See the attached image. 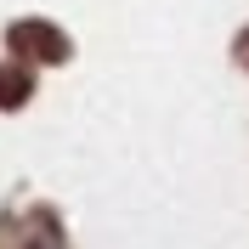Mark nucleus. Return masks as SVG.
Here are the masks:
<instances>
[{
    "instance_id": "1",
    "label": "nucleus",
    "mask_w": 249,
    "mask_h": 249,
    "mask_svg": "<svg viewBox=\"0 0 249 249\" xmlns=\"http://www.w3.org/2000/svg\"><path fill=\"white\" fill-rule=\"evenodd\" d=\"M6 46L23 51V57H40V62H62L68 57V34L51 29V23H12L6 29Z\"/></svg>"
},
{
    "instance_id": "2",
    "label": "nucleus",
    "mask_w": 249,
    "mask_h": 249,
    "mask_svg": "<svg viewBox=\"0 0 249 249\" xmlns=\"http://www.w3.org/2000/svg\"><path fill=\"white\" fill-rule=\"evenodd\" d=\"M29 91H34L29 68H0V108H23Z\"/></svg>"
},
{
    "instance_id": "3",
    "label": "nucleus",
    "mask_w": 249,
    "mask_h": 249,
    "mask_svg": "<svg viewBox=\"0 0 249 249\" xmlns=\"http://www.w3.org/2000/svg\"><path fill=\"white\" fill-rule=\"evenodd\" d=\"M29 249H46V244H29Z\"/></svg>"
}]
</instances>
